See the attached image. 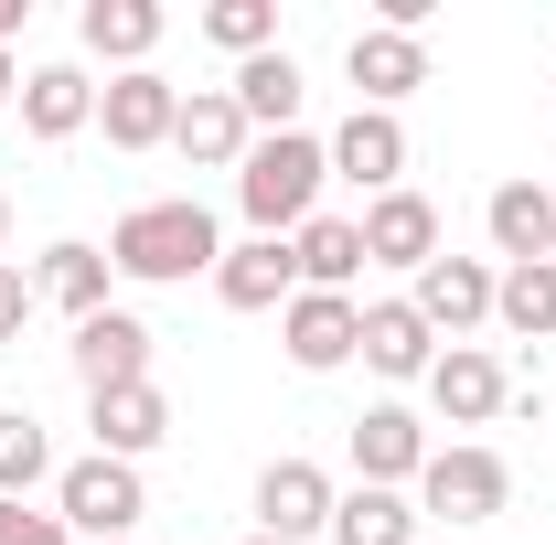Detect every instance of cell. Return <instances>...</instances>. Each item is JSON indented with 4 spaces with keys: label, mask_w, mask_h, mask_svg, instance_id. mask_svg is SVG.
I'll use <instances>...</instances> for the list:
<instances>
[{
    "label": "cell",
    "mask_w": 556,
    "mask_h": 545,
    "mask_svg": "<svg viewBox=\"0 0 556 545\" xmlns=\"http://www.w3.org/2000/svg\"><path fill=\"white\" fill-rule=\"evenodd\" d=\"M33 481H54V439H43L22 407H0V503H22Z\"/></svg>",
    "instance_id": "4316f807"
},
{
    "label": "cell",
    "mask_w": 556,
    "mask_h": 545,
    "mask_svg": "<svg viewBox=\"0 0 556 545\" xmlns=\"http://www.w3.org/2000/svg\"><path fill=\"white\" fill-rule=\"evenodd\" d=\"M364 364L407 385V375H428V364H439V332L417 321L407 300H364Z\"/></svg>",
    "instance_id": "7402d4cb"
},
{
    "label": "cell",
    "mask_w": 556,
    "mask_h": 545,
    "mask_svg": "<svg viewBox=\"0 0 556 545\" xmlns=\"http://www.w3.org/2000/svg\"><path fill=\"white\" fill-rule=\"evenodd\" d=\"M321 182H332V150L311 129H278V139H257V150L236 161V204H247L257 236H300V225L321 214Z\"/></svg>",
    "instance_id": "7a4b0ae2"
},
{
    "label": "cell",
    "mask_w": 556,
    "mask_h": 545,
    "mask_svg": "<svg viewBox=\"0 0 556 545\" xmlns=\"http://www.w3.org/2000/svg\"><path fill=\"white\" fill-rule=\"evenodd\" d=\"M417 514L407 492H375V481H353L343 503H332V545H417Z\"/></svg>",
    "instance_id": "cb8c5ba5"
},
{
    "label": "cell",
    "mask_w": 556,
    "mask_h": 545,
    "mask_svg": "<svg viewBox=\"0 0 556 545\" xmlns=\"http://www.w3.org/2000/svg\"><path fill=\"white\" fill-rule=\"evenodd\" d=\"M428 471V428L407 407H364L353 417V481H375V492H407Z\"/></svg>",
    "instance_id": "9a60e30c"
},
{
    "label": "cell",
    "mask_w": 556,
    "mask_h": 545,
    "mask_svg": "<svg viewBox=\"0 0 556 545\" xmlns=\"http://www.w3.org/2000/svg\"><path fill=\"white\" fill-rule=\"evenodd\" d=\"M108 246H43V268H33V300H54V310H65V321H97V310H108Z\"/></svg>",
    "instance_id": "44dd1931"
},
{
    "label": "cell",
    "mask_w": 556,
    "mask_h": 545,
    "mask_svg": "<svg viewBox=\"0 0 556 545\" xmlns=\"http://www.w3.org/2000/svg\"><path fill=\"white\" fill-rule=\"evenodd\" d=\"M278 342H289V364H300V375H343L353 353H364V300L300 289V300L278 310Z\"/></svg>",
    "instance_id": "5b68a950"
},
{
    "label": "cell",
    "mask_w": 556,
    "mask_h": 545,
    "mask_svg": "<svg viewBox=\"0 0 556 545\" xmlns=\"http://www.w3.org/2000/svg\"><path fill=\"white\" fill-rule=\"evenodd\" d=\"M172 118H182V86H172L161 65L108 75V86H97V129H108V150H161Z\"/></svg>",
    "instance_id": "52a82bcc"
},
{
    "label": "cell",
    "mask_w": 556,
    "mask_h": 545,
    "mask_svg": "<svg viewBox=\"0 0 556 545\" xmlns=\"http://www.w3.org/2000/svg\"><path fill=\"white\" fill-rule=\"evenodd\" d=\"M236 107H247V129H257V139H278L289 118H300V65H289V43L257 54V65H236Z\"/></svg>",
    "instance_id": "484cf974"
},
{
    "label": "cell",
    "mask_w": 556,
    "mask_h": 545,
    "mask_svg": "<svg viewBox=\"0 0 556 545\" xmlns=\"http://www.w3.org/2000/svg\"><path fill=\"white\" fill-rule=\"evenodd\" d=\"M321 150H332V172L364 182V193H396V182H407V118H386V107H353Z\"/></svg>",
    "instance_id": "4fadbf2b"
},
{
    "label": "cell",
    "mask_w": 556,
    "mask_h": 545,
    "mask_svg": "<svg viewBox=\"0 0 556 545\" xmlns=\"http://www.w3.org/2000/svg\"><path fill=\"white\" fill-rule=\"evenodd\" d=\"M54 514H65V535L86 545H129L139 535V514H150V492H139V460H65L54 471Z\"/></svg>",
    "instance_id": "3957f363"
},
{
    "label": "cell",
    "mask_w": 556,
    "mask_h": 545,
    "mask_svg": "<svg viewBox=\"0 0 556 545\" xmlns=\"http://www.w3.org/2000/svg\"><path fill=\"white\" fill-rule=\"evenodd\" d=\"M482 225H492V257H503V268L556 257V193H546V182H492Z\"/></svg>",
    "instance_id": "2e32d148"
},
{
    "label": "cell",
    "mask_w": 556,
    "mask_h": 545,
    "mask_svg": "<svg viewBox=\"0 0 556 545\" xmlns=\"http://www.w3.org/2000/svg\"><path fill=\"white\" fill-rule=\"evenodd\" d=\"M428 396H439V417H450V428H482V417H503V396H514V385H503V364H492L482 342H450V353L428 364Z\"/></svg>",
    "instance_id": "e0dca14e"
},
{
    "label": "cell",
    "mask_w": 556,
    "mask_h": 545,
    "mask_svg": "<svg viewBox=\"0 0 556 545\" xmlns=\"http://www.w3.org/2000/svg\"><path fill=\"white\" fill-rule=\"evenodd\" d=\"M353 225H364V268H407V278H417L428 257H439V204L407 193V182H396V193H375Z\"/></svg>",
    "instance_id": "ba28073f"
},
{
    "label": "cell",
    "mask_w": 556,
    "mask_h": 545,
    "mask_svg": "<svg viewBox=\"0 0 556 545\" xmlns=\"http://www.w3.org/2000/svg\"><path fill=\"white\" fill-rule=\"evenodd\" d=\"M86 54H108L118 75H139L150 65V43H161V0H86Z\"/></svg>",
    "instance_id": "603a6c76"
},
{
    "label": "cell",
    "mask_w": 556,
    "mask_h": 545,
    "mask_svg": "<svg viewBox=\"0 0 556 545\" xmlns=\"http://www.w3.org/2000/svg\"><path fill=\"white\" fill-rule=\"evenodd\" d=\"M11 97H22V65H11V54H0V107H11Z\"/></svg>",
    "instance_id": "1f68e13d"
},
{
    "label": "cell",
    "mask_w": 556,
    "mask_h": 545,
    "mask_svg": "<svg viewBox=\"0 0 556 545\" xmlns=\"http://www.w3.org/2000/svg\"><path fill=\"white\" fill-rule=\"evenodd\" d=\"M0 545H75L65 514H22V503H0Z\"/></svg>",
    "instance_id": "f1b7e54d"
},
{
    "label": "cell",
    "mask_w": 556,
    "mask_h": 545,
    "mask_svg": "<svg viewBox=\"0 0 556 545\" xmlns=\"http://www.w3.org/2000/svg\"><path fill=\"white\" fill-rule=\"evenodd\" d=\"M407 310L417 321H428V332H482L492 321V268L482 257H428V268H417V289H407Z\"/></svg>",
    "instance_id": "8fae6325"
},
{
    "label": "cell",
    "mask_w": 556,
    "mask_h": 545,
    "mask_svg": "<svg viewBox=\"0 0 556 545\" xmlns=\"http://www.w3.org/2000/svg\"><path fill=\"white\" fill-rule=\"evenodd\" d=\"M22 321H33V278H22L11 257H0V342L22 332Z\"/></svg>",
    "instance_id": "f546056e"
},
{
    "label": "cell",
    "mask_w": 556,
    "mask_h": 545,
    "mask_svg": "<svg viewBox=\"0 0 556 545\" xmlns=\"http://www.w3.org/2000/svg\"><path fill=\"white\" fill-rule=\"evenodd\" d=\"M225 257V236H214V214L193 193H172V204H129L118 214V236H108V268L139 278V289H172V278H193Z\"/></svg>",
    "instance_id": "6da1fadb"
},
{
    "label": "cell",
    "mask_w": 556,
    "mask_h": 545,
    "mask_svg": "<svg viewBox=\"0 0 556 545\" xmlns=\"http://www.w3.org/2000/svg\"><path fill=\"white\" fill-rule=\"evenodd\" d=\"M0 246H11V193H0Z\"/></svg>",
    "instance_id": "d6a6232c"
},
{
    "label": "cell",
    "mask_w": 556,
    "mask_h": 545,
    "mask_svg": "<svg viewBox=\"0 0 556 545\" xmlns=\"http://www.w3.org/2000/svg\"><path fill=\"white\" fill-rule=\"evenodd\" d=\"M214 300H225V310H289V300H300V257H289V236H247V246H225V257H214Z\"/></svg>",
    "instance_id": "30bf717a"
},
{
    "label": "cell",
    "mask_w": 556,
    "mask_h": 545,
    "mask_svg": "<svg viewBox=\"0 0 556 545\" xmlns=\"http://www.w3.org/2000/svg\"><path fill=\"white\" fill-rule=\"evenodd\" d=\"M343 75L364 86V107H386V118H396V97L428 86V43H417V33H386V22H364V33H353V54H343Z\"/></svg>",
    "instance_id": "5bb4252c"
},
{
    "label": "cell",
    "mask_w": 556,
    "mask_h": 545,
    "mask_svg": "<svg viewBox=\"0 0 556 545\" xmlns=\"http://www.w3.org/2000/svg\"><path fill=\"white\" fill-rule=\"evenodd\" d=\"M204 43H225L236 65L278 54V0H214V11H204Z\"/></svg>",
    "instance_id": "83f0119b"
},
{
    "label": "cell",
    "mask_w": 556,
    "mask_h": 545,
    "mask_svg": "<svg viewBox=\"0 0 556 545\" xmlns=\"http://www.w3.org/2000/svg\"><path fill=\"white\" fill-rule=\"evenodd\" d=\"M22 129H33V139L97 129V86H86V65H33V75H22Z\"/></svg>",
    "instance_id": "ffe728a7"
},
{
    "label": "cell",
    "mask_w": 556,
    "mask_h": 545,
    "mask_svg": "<svg viewBox=\"0 0 556 545\" xmlns=\"http://www.w3.org/2000/svg\"><path fill=\"white\" fill-rule=\"evenodd\" d=\"M247 545H278V535H247Z\"/></svg>",
    "instance_id": "836d02e7"
},
{
    "label": "cell",
    "mask_w": 556,
    "mask_h": 545,
    "mask_svg": "<svg viewBox=\"0 0 556 545\" xmlns=\"http://www.w3.org/2000/svg\"><path fill=\"white\" fill-rule=\"evenodd\" d=\"M33 22V0H0V54H11V33Z\"/></svg>",
    "instance_id": "4dcf8cb0"
},
{
    "label": "cell",
    "mask_w": 556,
    "mask_h": 545,
    "mask_svg": "<svg viewBox=\"0 0 556 545\" xmlns=\"http://www.w3.org/2000/svg\"><path fill=\"white\" fill-rule=\"evenodd\" d=\"M86 407H97V449L108 460H150L172 439V396L161 385H118V396H86Z\"/></svg>",
    "instance_id": "d6986e66"
},
{
    "label": "cell",
    "mask_w": 556,
    "mask_h": 545,
    "mask_svg": "<svg viewBox=\"0 0 556 545\" xmlns=\"http://www.w3.org/2000/svg\"><path fill=\"white\" fill-rule=\"evenodd\" d=\"M492 321H503L514 342H556V257L492 278Z\"/></svg>",
    "instance_id": "d4e9b609"
},
{
    "label": "cell",
    "mask_w": 556,
    "mask_h": 545,
    "mask_svg": "<svg viewBox=\"0 0 556 545\" xmlns=\"http://www.w3.org/2000/svg\"><path fill=\"white\" fill-rule=\"evenodd\" d=\"M503 503H514L503 449H482V439H450V449H428V471H417V514H439V524H492Z\"/></svg>",
    "instance_id": "277c9868"
},
{
    "label": "cell",
    "mask_w": 556,
    "mask_h": 545,
    "mask_svg": "<svg viewBox=\"0 0 556 545\" xmlns=\"http://www.w3.org/2000/svg\"><path fill=\"white\" fill-rule=\"evenodd\" d=\"M332 471L321 460H268L257 471V535H278V545H311V535H332Z\"/></svg>",
    "instance_id": "8992f818"
},
{
    "label": "cell",
    "mask_w": 556,
    "mask_h": 545,
    "mask_svg": "<svg viewBox=\"0 0 556 545\" xmlns=\"http://www.w3.org/2000/svg\"><path fill=\"white\" fill-rule=\"evenodd\" d=\"M289 257H300V289L353 300V278H364V225H353V214H311V225L289 236Z\"/></svg>",
    "instance_id": "ac0fdd59"
},
{
    "label": "cell",
    "mask_w": 556,
    "mask_h": 545,
    "mask_svg": "<svg viewBox=\"0 0 556 545\" xmlns=\"http://www.w3.org/2000/svg\"><path fill=\"white\" fill-rule=\"evenodd\" d=\"M75 375H86V396L150 385V321H139V310H97V321H75Z\"/></svg>",
    "instance_id": "9c48e42d"
},
{
    "label": "cell",
    "mask_w": 556,
    "mask_h": 545,
    "mask_svg": "<svg viewBox=\"0 0 556 545\" xmlns=\"http://www.w3.org/2000/svg\"><path fill=\"white\" fill-rule=\"evenodd\" d=\"M172 150H182L193 172H236V161L257 150L247 107H236V86H193V97H182V118H172Z\"/></svg>",
    "instance_id": "7c38bea8"
}]
</instances>
